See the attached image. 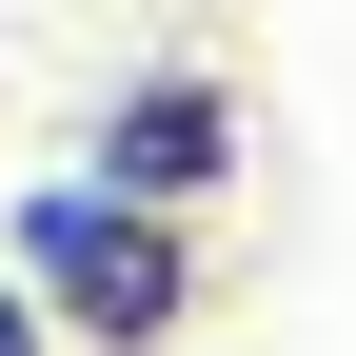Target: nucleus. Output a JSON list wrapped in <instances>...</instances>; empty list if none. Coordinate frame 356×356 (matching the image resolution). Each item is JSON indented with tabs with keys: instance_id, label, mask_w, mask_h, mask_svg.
Returning a JSON list of instances; mask_svg holds the SVG:
<instances>
[{
	"instance_id": "obj_3",
	"label": "nucleus",
	"mask_w": 356,
	"mask_h": 356,
	"mask_svg": "<svg viewBox=\"0 0 356 356\" xmlns=\"http://www.w3.org/2000/svg\"><path fill=\"white\" fill-rule=\"evenodd\" d=\"M0 356H40V337H20V297H0Z\"/></svg>"
},
{
	"instance_id": "obj_2",
	"label": "nucleus",
	"mask_w": 356,
	"mask_h": 356,
	"mask_svg": "<svg viewBox=\"0 0 356 356\" xmlns=\"http://www.w3.org/2000/svg\"><path fill=\"white\" fill-rule=\"evenodd\" d=\"M218 159H238V99H218V79H139V99L99 119V178L119 198H198Z\"/></svg>"
},
{
	"instance_id": "obj_1",
	"label": "nucleus",
	"mask_w": 356,
	"mask_h": 356,
	"mask_svg": "<svg viewBox=\"0 0 356 356\" xmlns=\"http://www.w3.org/2000/svg\"><path fill=\"white\" fill-rule=\"evenodd\" d=\"M20 257H40V297H60L79 337H159L178 317V238L119 178H60V198H20Z\"/></svg>"
}]
</instances>
